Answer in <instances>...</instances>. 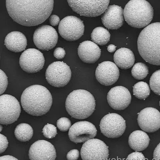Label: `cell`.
Segmentation results:
<instances>
[{"label": "cell", "instance_id": "6da1fadb", "mask_svg": "<svg viewBox=\"0 0 160 160\" xmlns=\"http://www.w3.org/2000/svg\"><path fill=\"white\" fill-rule=\"evenodd\" d=\"M8 14L15 22L27 27L42 24L49 18L54 8L53 0H7Z\"/></svg>", "mask_w": 160, "mask_h": 160}, {"label": "cell", "instance_id": "7a4b0ae2", "mask_svg": "<svg viewBox=\"0 0 160 160\" xmlns=\"http://www.w3.org/2000/svg\"><path fill=\"white\" fill-rule=\"evenodd\" d=\"M52 103L51 93L42 85H36L28 87L21 97V104L24 111L35 116L45 115L49 111Z\"/></svg>", "mask_w": 160, "mask_h": 160}, {"label": "cell", "instance_id": "3957f363", "mask_svg": "<svg viewBox=\"0 0 160 160\" xmlns=\"http://www.w3.org/2000/svg\"><path fill=\"white\" fill-rule=\"evenodd\" d=\"M138 52L146 62L160 66V22L153 23L144 28L138 40Z\"/></svg>", "mask_w": 160, "mask_h": 160}, {"label": "cell", "instance_id": "277c9868", "mask_svg": "<svg viewBox=\"0 0 160 160\" xmlns=\"http://www.w3.org/2000/svg\"><path fill=\"white\" fill-rule=\"evenodd\" d=\"M95 106L93 96L85 90H74L68 96L65 102L68 114L78 119L88 118L95 111Z\"/></svg>", "mask_w": 160, "mask_h": 160}, {"label": "cell", "instance_id": "5b68a950", "mask_svg": "<svg viewBox=\"0 0 160 160\" xmlns=\"http://www.w3.org/2000/svg\"><path fill=\"white\" fill-rule=\"evenodd\" d=\"M123 15L127 22L132 28H141L149 25L153 18L152 6L144 0H131L126 5Z\"/></svg>", "mask_w": 160, "mask_h": 160}, {"label": "cell", "instance_id": "8992f818", "mask_svg": "<svg viewBox=\"0 0 160 160\" xmlns=\"http://www.w3.org/2000/svg\"><path fill=\"white\" fill-rule=\"evenodd\" d=\"M45 77L50 85L55 88H62L68 85L71 79V70L63 62H53L47 68Z\"/></svg>", "mask_w": 160, "mask_h": 160}, {"label": "cell", "instance_id": "52a82bcc", "mask_svg": "<svg viewBox=\"0 0 160 160\" xmlns=\"http://www.w3.org/2000/svg\"><path fill=\"white\" fill-rule=\"evenodd\" d=\"M68 2L72 11L86 17H98L102 15L108 7L109 1H71Z\"/></svg>", "mask_w": 160, "mask_h": 160}, {"label": "cell", "instance_id": "ba28073f", "mask_svg": "<svg viewBox=\"0 0 160 160\" xmlns=\"http://www.w3.org/2000/svg\"><path fill=\"white\" fill-rule=\"evenodd\" d=\"M21 106L18 99L12 95H1L0 97V123L8 125L15 122L19 118Z\"/></svg>", "mask_w": 160, "mask_h": 160}, {"label": "cell", "instance_id": "9c48e42d", "mask_svg": "<svg viewBox=\"0 0 160 160\" xmlns=\"http://www.w3.org/2000/svg\"><path fill=\"white\" fill-rule=\"evenodd\" d=\"M85 26L79 18L74 16L65 17L60 21L58 32L64 39L73 41L79 39L83 35Z\"/></svg>", "mask_w": 160, "mask_h": 160}, {"label": "cell", "instance_id": "30bf717a", "mask_svg": "<svg viewBox=\"0 0 160 160\" xmlns=\"http://www.w3.org/2000/svg\"><path fill=\"white\" fill-rule=\"evenodd\" d=\"M100 128L103 135L107 138H118L125 132L126 124L121 115L112 113L106 115L102 118Z\"/></svg>", "mask_w": 160, "mask_h": 160}, {"label": "cell", "instance_id": "8fae6325", "mask_svg": "<svg viewBox=\"0 0 160 160\" xmlns=\"http://www.w3.org/2000/svg\"><path fill=\"white\" fill-rule=\"evenodd\" d=\"M81 155L82 160H108V147L103 141L93 138L84 143Z\"/></svg>", "mask_w": 160, "mask_h": 160}, {"label": "cell", "instance_id": "7c38bea8", "mask_svg": "<svg viewBox=\"0 0 160 160\" xmlns=\"http://www.w3.org/2000/svg\"><path fill=\"white\" fill-rule=\"evenodd\" d=\"M33 39L37 48L42 51H48L56 45L58 35L55 28L49 25H44L35 30Z\"/></svg>", "mask_w": 160, "mask_h": 160}, {"label": "cell", "instance_id": "4fadbf2b", "mask_svg": "<svg viewBox=\"0 0 160 160\" xmlns=\"http://www.w3.org/2000/svg\"><path fill=\"white\" fill-rule=\"evenodd\" d=\"M45 59L42 52L35 48H29L21 54L19 60L20 67L29 73H35L42 69Z\"/></svg>", "mask_w": 160, "mask_h": 160}, {"label": "cell", "instance_id": "5bb4252c", "mask_svg": "<svg viewBox=\"0 0 160 160\" xmlns=\"http://www.w3.org/2000/svg\"><path fill=\"white\" fill-rule=\"evenodd\" d=\"M97 134L96 128L92 123L81 121L75 123L71 127L68 135L70 140L77 144L93 139Z\"/></svg>", "mask_w": 160, "mask_h": 160}, {"label": "cell", "instance_id": "9a60e30c", "mask_svg": "<svg viewBox=\"0 0 160 160\" xmlns=\"http://www.w3.org/2000/svg\"><path fill=\"white\" fill-rule=\"evenodd\" d=\"M138 125L143 131L154 132L160 128V112L152 108H144L138 114Z\"/></svg>", "mask_w": 160, "mask_h": 160}, {"label": "cell", "instance_id": "2e32d148", "mask_svg": "<svg viewBox=\"0 0 160 160\" xmlns=\"http://www.w3.org/2000/svg\"><path fill=\"white\" fill-rule=\"evenodd\" d=\"M119 69L116 64L111 61H105L98 64L95 76L101 85L111 86L115 83L119 78Z\"/></svg>", "mask_w": 160, "mask_h": 160}, {"label": "cell", "instance_id": "e0dca14e", "mask_svg": "<svg viewBox=\"0 0 160 160\" xmlns=\"http://www.w3.org/2000/svg\"><path fill=\"white\" fill-rule=\"evenodd\" d=\"M107 100L110 107L116 110H123L131 103V96L128 88L117 86L108 92Z\"/></svg>", "mask_w": 160, "mask_h": 160}, {"label": "cell", "instance_id": "ac0fdd59", "mask_svg": "<svg viewBox=\"0 0 160 160\" xmlns=\"http://www.w3.org/2000/svg\"><path fill=\"white\" fill-rule=\"evenodd\" d=\"M28 156L30 160H55L57 154L55 147L51 143L38 140L30 147Z\"/></svg>", "mask_w": 160, "mask_h": 160}, {"label": "cell", "instance_id": "d6986e66", "mask_svg": "<svg viewBox=\"0 0 160 160\" xmlns=\"http://www.w3.org/2000/svg\"><path fill=\"white\" fill-rule=\"evenodd\" d=\"M124 10L121 7L112 5L108 7L101 16L103 25L109 29H119L123 24Z\"/></svg>", "mask_w": 160, "mask_h": 160}, {"label": "cell", "instance_id": "ffe728a7", "mask_svg": "<svg viewBox=\"0 0 160 160\" xmlns=\"http://www.w3.org/2000/svg\"><path fill=\"white\" fill-rule=\"evenodd\" d=\"M78 54L83 62L87 63H94L99 59L101 50L95 43L89 41H85L80 44Z\"/></svg>", "mask_w": 160, "mask_h": 160}, {"label": "cell", "instance_id": "44dd1931", "mask_svg": "<svg viewBox=\"0 0 160 160\" xmlns=\"http://www.w3.org/2000/svg\"><path fill=\"white\" fill-rule=\"evenodd\" d=\"M4 42L8 50L15 52L25 51L28 45L25 35L18 31H12L8 33L6 37Z\"/></svg>", "mask_w": 160, "mask_h": 160}, {"label": "cell", "instance_id": "7402d4cb", "mask_svg": "<svg viewBox=\"0 0 160 160\" xmlns=\"http://www.w3.org/2000/svg\"><path fill=\"white\" fill-rule=\"evenodd\" d=\"M116 65L122 69H128L133 65L135 57L133 52L128 48H121L117 50L114 55Z\"/></svg>", "mask_w": 160, "mask_h": 160}, {"label": "cell", "instance_id": "603a6c76", "mask_svg": "<svg viewBox=\"0 0 160 160\" xmlns=\"http://www.w3.org/2000/svg\"><path fill=\"white\" fill-rule=\"evenodd\" d=\"M130 148L135 151H142L146 149L150 142V138L146 133L137 130L131 133L128 138Z\"/></svg>", "mask_w": 160, "mask_h": 160}, {"label": "cell", "instance_id": "cb8c5ba5", "mask_svg": "<svg viewBox=\"0 0 160 160\" xmlns=\"http://www.w3.org/2000/svg\"><path fill=\"white\" fill-rule=\"evenodd\" d=\"M111 34L108 30L102 27H98L93 30L91 39L93 42L100 45H105L109 42Z\"/></svg>", "mask_w": 160, "mask_h": 160}, {"label": "cell", "instance_id": "d4e9b609", "mask_svg": "<svg viewBox=\"0 0 160 160\" xmlns=\"http://www.w3.org/2000/svg\"><path fill=\"white\" fill-rule=\"evenodd\" d=\"M16 138L21 142L29 141L33 135L32 127L28 124L22 123L17 126L15 131Z\"/></svg>", "mask_w": 160, "mask_h": 160}, {"label": "cell", "instance_id": "484cf974", "mask_svg": "<svg viewBox=\"0 0 160 160\" xmlns=\"http://www.w3.org/2000/svg\"><path fill=\"white\" fill-rule=\"evenodd\" d=\"M151 91L149 86L146 82H139L133 87V93L138 99L145 100L149 96Z\"/></svg>", "mask_w": 160, "mask_h": 160}, {"label": "cell", "instance_id": "4316f807", "mask_svg": "<svg viewBox=\"0 0 160 160\" xmlns=\"http://www.w3.org/2000/svg\"><path fill=\"white\" fill-rule=\"evenodd\" d=\"M131 74L132 77L135 79H143L148 75V68L143 63H137L133 67Z\"/></svg>", "mask_w": 160, "mask_h": 160}, {"label": "cell", "instance_id": "83f0119b", "mask_svg": "<svg viewBox=\"0 0 160 160\" xmlns=\"http://www.w3.org/2000/svg\"><path fill=\"white\" fill-rule=\"evenodd\" d=\"M150 86L155 94L160 96V70L153 73L150 78Z\"/></svg>", "mask_w": 160, "mask_h": 160}, {"label": "cell", "instance_id": "f1b7e54d", "mask_svg": "<svg viewBox=\"0 0 160 160\" xmlns=\"http://www.w3.org/2000/svg\"><path fill=\"white\" fill-rule=\"evenodd\" d=\"M42 132L46 138L52 139L58 134L57 128L52 124H48L44 126Z\"/></svg>", "mask_w": 160, "mask_h": 160}, {"label": "cell", "instance_id": "f546056e", "mask_svg": "<svg viewBox=\"0 0 160 160\" xmlns=\"http://www.w3.org/2000/svg\"><path fill=\"white\" fill-rule=\"evenodd\" d=\"M57 125L60 131L62 132H66L71 128V122L68 118H62L58 120Z\"/></svg>", "mask_w": 160, "mask_h": 160}, {"label": "cell", "instance_id": "4dcf8cb0", "mask_svg": "<svg viewBox=\"0 0 160 160\" xmlns=\"http://www.w3.org/2000/svg\"><path fill=\"white\" fill-rule=\"evenodd\" d=\"M1 74V95H2L6 90L8 85V77L2 70H0Z\"/></svg>", "mask_w": 160, "mask_h": 160}, {"label": "cell", "instance_id": "1f68e13d", "mask_svg": "<svg viewBox=\"0 0 160 160\" xmlns=\"http://www.w3.org/2000/svg\"><path fill=\"white\" fill-rule=\"evenodd\" d=\"M126 160H146V159L142 153L135 152L129 154Z\"/></svg>", "mask_w": 160, "mask_h": 160}, {"label": "cell", "instance_id": "d6a6232c", "mask_svg": "<svg viewBox=\"0 0 160 160\" xmlns=\"http://www.w3.org/2000/svg\"><path fill=\"white\" fill-rule=\"evenodd\" d=\"M80 153L77 149H72L70 151L67 155L68 160H77L79 158Z\"/></svg>", "mask_w": 160, "mask_h": 160}, {"label": "cell", "instance_id": "836d02e7", "mask_svg": "<svg viewBox=\"0 0 160 160\" xmlns=\"http://www.w3.org/2000/svg\"><path fill=\"white\" fill-rule=\"evenodd\" d=\"M53 55L57 59H62L65 58L66 55L65 50L61 48H57L54 51Z\"/></svg>", "mask_w": 160, "mask_h": 160}, {"label": "cell", "instance_id": "e575fe53", "mask_svg": "<svg viewBox=\"0 0 160 160\" xmlns=\"http://www.w3.org/2000/svg\"><path fill=\"white\" fill-rule=\"evenodd\" d=\"M1 150H0V153L5 152L8 146V141L6 137L4 135L1 134Z\"/></svg>", "mask_w": 160, "mask_h": 160}, {"label": "cell", "instance_id": "d590c367", "mask_svg": "<svg viewBox=\"0 0 160 160\" xmlns=\"http://www.w3.org/2000/svg\"><path fill=\"white\" fill-rule=\"evenodd\" d=\"M60 18L56 15H52L49 18V22L50 24L53 26H57L60 23Z\"/></svg>", "mask_w": 160, "mask_h": 160}, {"label": "cell", "instance_id": "8d00e7d4", "mask_svg": "<svg viewBox=\"0 0 160 160\" xmlns=\"http://www.w3.org/2000/svg\"><path fill=\"white\" fill-rule=\"evenodd\" d=\"M153 157V160H160V143L154 150Z\"/></svg>", "mask_w": 160, "mask_h": 160}, {"label": "cell", "instance_id": "74e56055", "mask_svg": "<svg viewBox=\"0 0 160 160\" xmlns=\"http://www.w3.org/2000/svg\"><path fill=\"white\" fill-rule=\"evenodd\" d=\"M0 160H18L15 157L10 155H5L1 157Z\"/></svg>", "mask_w": 160, "mask_h": 160}, {"label": "cell", "instance_id": "f35d334b", "mask_svg": "<svg viewBox=\"0 0 160 160\" xmlns=\"http://www.w3.org/2000/svg\"><path fill=\"white\" fill-rule=\"evenodd\" d=\"M116 49V47L113 45H108V52L111 53H113L115 52Z\"/></svg>", "mask_w": 160, "mask_h": 160}, {"label": "cell", "instance_id": "ab89813d", "mask_svg": "<svg viewBox=\"0 0 160 160\" xmlns=\"http://www.w3.org/2000/svg\"><path fill=\"white\" fill-rule=\"evenodd\" d=\"M1 131H2V126H1Z\"/></svg>", "mask_w": 160, "mask_h": 160}, {"label": "cell", "instance_id": "60d3db41", "mask_svg": "<svg viewBox=\"0 0 160 160\" xmlns=\"http://www.w3.org/2000/svg\"><path fill=\"white\" fill-rule=\"evenodd\" d=\"M159 105H160V102H159Z\"/></svg>", "mask_w": 160, "mask_h": 160}, {"label": "cell", "instance_id": "b9f144b4", "mask_svg": "<svg viewBox=\"0 0 160 160\" xmlns=\"http://www.w3.org/2000/svg\"></svg>", "mask_w": 160, "mask_h": 160}]
</instances>
